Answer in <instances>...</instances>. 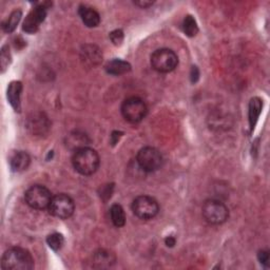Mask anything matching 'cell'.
Returning <instances> with one entry per match:
<instances>
[{
	"instance_id": "cell-10",
	"label": "cell",
	"mask_w": 270,
	"mask_h": 270,
	"mask_svg": "<svg viewBox=\"0 0 270 270\" xmlns=\"http://www.w3.org/2000/svg\"><path fill=\"white\" fill-rule=\"evenodd\" d=\"M47 17V7L45 5L35 7L26 17L23 25V30L26 33L33 34L38 31L40 25Z\"/></svg>"
},
{
	"instance_id": "cell-26",
	"label": "cell",
	"mask_w": 270,
	"mask_h": 270,
	"mask_svg": "<svg viewBox=\"0 0 270 270\" xmlns=\"http://www.w3.org/2000/svg\"><path fill=\"white\" fill-rule=\"evenodd\" d=\"M199 75H200V72L197 70L196 67H192L191 70V80L192 82H196L197 79H199Z\"/></svg>"
},
{
	"instance_id": "cell-27",
	"label": "cell",
	"mask_w": 270,
	"mask_h": 270,
	"mask_svg": "<svg viewBox=\"0 0 270 270\" xmlns=\"http://www.w3.org/2000/svg\"><path fill=\"white\" fill-rule=\"evenodd\" d=\"M134 4H135L136 6H138V7H140V8L147 9V8L151 7L154 3H153V2H147V0H143V2H142V0H140V2H135Z\"/></svg>"
},
{
	"instance_id": "cell-17",
	"label": "cell",
	"mask_w": 270,
	"mask_h": 270,
	"mask_svg": "<svg viewBox=\"0 0 270 270\" xmlns=\"http://www.w3.org/2000/svg\"><path fill=\"white\" fill-rule=\"evenodd\" d=\"M93 262L97 265V267H109L115 262V257L110 251L102 249L94 255Z\"/></svg>"
},
{
	"instance_id": "cell-7",
	"label": "cell",
	"mask_w": 270,
	"mask_h": 270,
	"mask_svg": "<svg viewBox=\"0 0 270 270\" xmlns=\"http://www.w3.org/2000/svg\"><path fill=\"white\" fill-rule=\"evenodd\" d=\"M51 191L41 185H34L25 193L26 203L33 209L44 210L49 208L52 201Z\"/></svg>"
},
{
	"instance_id": "cell-20",
	"label": "cell",
	"mask_w": 270,
	"mask_h": 270,
	"mask_svg": "<svg viewBox=\"0 0 270 270\" xmlns=\"http://www.w3.org/2000/svg\"><path fill=\"white\" fill-rule=\"evenodd\" d=\"M183 30L184 33L189 36V37H193L199 32V27L195 22L194 18L191 15H188L185 17V19L183 22Z\"/></svg>"
},
{
	"instance_id": "cell-23",
	"label": "cell",
	"mask_w": 270,
	"mask_h": 270,
	"mask_svg": "<svg viewBox=\"0 0 270 270\" xmlns=\"http://www.w3.org/2000/svg\"><path fill=\"white\" fill-rule=\"evenodd\" d=\"M110 39L115 46H119L123 40V33L121 30H115L110 34Z\"/></svg>"
},
{
	"instance_id": "cell-19",
	"label": "cell",
	"mask_w": 270,
	"mask_h": 270,
	"mask_svg": "<svg viewBox=\"0 0 270 270\" xmlns=\"http://www.w3.org/2000/svg\"><path fill=\"white\" fill-rule=\"evenodd\" d=\"M22 17H23V12L20 10H15L9 16L8 19L3 24V29L5 30V32L12 33L17 28V25L19 24Z\"/></svg>"
},
{
	"instance_id": "cell-1",
	"label": "cell",
	"mask_w": 270,
	"mask_h": 270,
	"mask_svg": "<svg viewBox=\"0 0 270 270\" xmlns=\"http://www.w3.org/2000/svg\"><path fill=\"white\" fill-rule=\"evenodd\" d=\"M99 155L98 153L90 147H84L74 151L72 156V164L74 169L81 175H92L99 167Z\"/></svg>"
},
{
	"instance_id": "cell-9",
	"label": "cell",
	"mask_w": 270,
	"mask_h": 270,
	"mask_svg": "<svg viewBox=\"0 0 270 270\" xmlns=\"http://www.w3.org/2000/svg\"><path fill=\"white\" fill-rule=\"evenodd\" d=\"M132 211L140 220H151L157 215L159 206L153 197L139 195L132 203Z\"/></svg>"
},
{
	"instance_id": "cell-15",
	"label": "cell",
	"mask_w": 270,
	"mask_h": 270,
	"mask_svg": "<svg viewBox=\"0 0 270 270\" xmlns=\"http://www.w3.org/2000/svg\"><path fill=\"white\" fill-rule=\"evenodd\" d=\"M107 73L111 75H122L128 73L131 70V65L121 59H113L108 63L105 67Z\"/></svg>"
},
{
	"instance_id": "cell-18",
	"label": "cell",
	"mask_w": 270,
	"mask_h": 270,
	"mask_svg": "<svg viewBox=\"0 0 270 270\" xmlns=\"http://www.w3.org/2000/svg\"><path fill=\"white\" fill-rule=\"evenodd\" d=\"M110 215L111 220L114 226L116 227H122L126 224V214L122 209V207L118 204H114L110 209Z\"/></svg>"
},
{
	"instance_id": "cell-12",
	"label": "cell",
	"mask_w": 270,
	"mask_h": 270,
	"mask_svg": "<svg viewBox=\"0 0 270 270\" xmlns=\"http://www.w3.org/2000/svg\"><path fill=\"white\" fill-rule=\"evenodd\" d=\"M30 163H31V157L25 151L16 152L10 160L11 169L14 172H22L27 170L28 167L30 166Z\"/></svg>"
},
{
	"instance_id": "cell-13",
	"label": "cell",
	"mask_w": 270,
	"mask_h": 270,
	"mask_svg": "<svg viewBox=\"0 0 270 270\" xmlns=\"http://www.w3.org/2000/svg\"><path fill=\"white\" fill-rule=\"evenodd\" d=\"M23 92V84L13 81L8 88V99L15 111H20V96Z\"/></svg>"
},
{
	"instance_id": "cell-24",
	"label": "cell",
	"mask_w": 270,
	"mask_h": 270,
	"mask_svg": "<svg viewBox=\"0 0 270 270\" xmlns=\"http://www.w3.org/2000/svg\"><path fill=\"white\" fill-rule=\"evenodd\" d=\"M10 53L9 51L7 50V47H4L3 50H2V59H0V61H2V68H3V72L7 69V67L9 66L10 64Z\"/></svg>"
},
{
	"instance_id": "cell-6",
	"label": "cell",
	"mask_w": 270,
	"mask_h": 270,
	"mask_svg": "<svg viewBox=\"0 0 270 270\" xmlns=\"http://www.w3.org/2000/svg\"><path fill=\"white\" fill-rule=\"evenodd\" d=\"M203 217L209 224L220 225L229 218V210L224 203L218 200H207L202 207Z\"/></svg>"
},
{
	"instance_id": "cell-3",
	"label": "cell",
	"mask_w": 270,
	"mask_h": 270,
	"mask_svg": "<svg viewBox=\"0 0 270 270\" xmlns=\"http://www.w3.org/2000/svg\"><path fill=\"white\" fill-rule=\"evenodd\" d=\"M120 111L126 120L131 123H137L146 117L148 108L141 98L132 96L123 100Z\"/></svg>"
},
{
	"instance_id": "cell-11",
	"label": "cell",
	"mask_w": 270,
	"mask_h": 270,
	"mask_svg": "<svg viewBox=\"0 0 270 270\" xmlns=\"http://www.w3.org/2000/svg\"><path fill=\"white\" fill-rule=\"evenodd\" d=\"M78 14L81 18L82 23L88 28H95L100 23V16L99 14L92 8L87 6H80L78 10Z\"/></svg>"
},
{
	"instance_id": "cell-28",
	"label": "cell",
	"mask_w": 270,
	"mask_h": 270,
	"mask_svg": "<svg viewBox=\"0 0 270 270\" xmlns=\"http://www.w3.org/2000/svg\"><path fill=\"white\" fill-rule=\"evenodd\" d=\"M175 243H176V240H175V238H173L172 236L167 237L166 240H165V244H166L168 247H173V246L175 245Z\"/></svg>"
},
{
	"instance_id": "cell-8",
	"label": "cell",
	"mask_w": 270,
	"mask_h": 270,
	"mask_svg": "<svg viewBox=\"0 0 270 270\" xmlns=\"http://www.w3.org/2000/svg\"><path fill=\"white\" fill-rule=\"evenodd\" d=\"M136 161L142 171L154 172L163 165V156L156 148L143 147L138 151Z\"/></svg>"
},
{
	"instance_id": "cell-16",
	"label": "cell",
	"mask_w": 270,
	"mask_h": 270,
	"mask_svg": "<svg viewBox=\"0 0 270 270\" xmlns=\"http://www.w3.org/2000/svg\"><path fill=\"white\" fill-rule=\"evenodd\" d=\"M262 107H263V102L261 98L254 97L250 99L248 113H249V124L251 130H254L256 127L260 114L262 112Z\"/></svg>"
},
{
	"instance_id": "cell-4",
	"label": "cell",
	"mask_w": 270,
	"mask_h": 270,
	"mask_svg": "<svg viewBox=\"0 0 270 270\" xmlns=\"http://www.w3.org/2000/svg\"><path fill=\"white\" fill-rule=\"evenodd\" d=\"M178 65V57L174 51L163 48L154 51L151 55L152 68L159 73H169Z\"/></svg>"
},
{
	"instance_id": "cell-14",
	"label": "cell",
	"mask_w": 270,
	"mask_h": 270,
	"mask_svg": "<svg viewBox=\"0 0 270 270\" xmlns=\"http://www.w3.org/2000/svg\"><path fill=\"white\" fill-rule=\"evenodd\" d=\"M90 139L88 136L79 131H74L67 137V147L71 150L76 151L80 148L88 147Z\"/></svg>"
},
{
	"instance_id": "cell-22",
	"label": "cell",
	"mask_w": 270,
	"mask_h": 270,
	"mask_svg": "<svg viewBox=\"0 0 270 270\" xmlns=\"http://www.w3.org/2000/svg\"><path fill=\"white\" fill-rule=\"evenodd\" d=\"M47 243L51 249L54 251H58L61 249L65 243L64 237L60 235V233H52L48 238H47Z\"/></svg>"
},
{
	"instance_id": "cell-21",
	"label": "cell",
	"mask_w": 270,
	"mask_h": 270,
	"mask_svg": "<svg viewBox=\"0 0 270 270\" xmlns=\"http://www.w3.org/2000/svg\"><path fill=\"white\" fill-rule=\"evenodd\" d=\"M90 49H85V51H82L84 55H85V60L87 63H90V64H93V65H96L100 61L101 59V54L99 52L98 49L95 50V47H92L90 46L89 47Z\"/></svg>"
},
{
	"instance_id": "cell-5",
	"label": "cell",
	"mask_w": 270,
	"mask_h": 270,
	"mask_svg": "<svg viewBox=\"0 0 270 270\" xmlns=\"http://www.w3.org/2000/svg\"><path fill=\"white\" fill-rule=\"evenodd\" d=\"M48 209L50 214H52L53 217L59 220H67L73 215L75 204L71 196L65 193H59L52 197V201Z\"/></svg>"
},
{
	"instance_id": "cell-2",
	"label": "cell",
	"mask_w": 270,
	"mask_h": 270,
	"mask_svg": "<svg viewBox=\"0 0 270 270\" xmlns=\"http://www.w3.org/2000/svg\"><path fill=\"white\" fill-rule=\"evenodd\" d=\"M2 268L4 270H31L34 268V259L27 249L13 247L4 254Z\"/></svg>"
},
{
	"instance_id": "cell-25",
	"label": "cell",
	"mask_w": 270,
	"mask_h": 270,
	"mask_svg": "<svg viewBox=\"0 0 270 270\" xmlns=\"http://www.w3.org/2000/svg\"><path fill=\"white\" fill-rule=\"evenodd\" d=\"M259 261L261 262L262 265H264L265 267H268L269 265V253L266 250H261L259 255H258Z\"/></svg>"
}]
</instances>
